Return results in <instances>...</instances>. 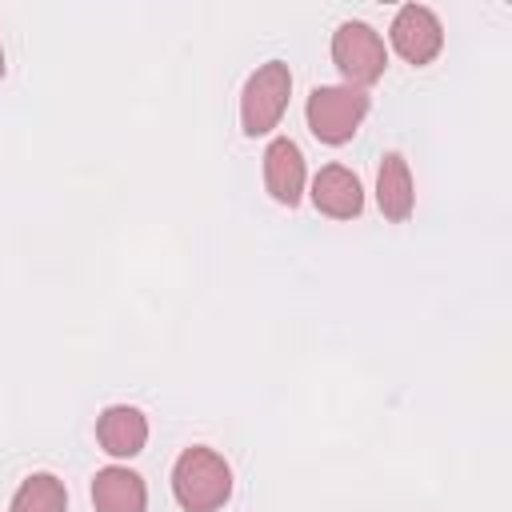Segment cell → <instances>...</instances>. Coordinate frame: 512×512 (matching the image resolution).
<instances>
[{
	"mask_svg": "<svg viewBox=\"0 0 512 512\" xmlns=\"http://www.w3.org/2000/svg\"><path fill=\"white\" fill-rule=\"evenodd\" d=\"M376 204L388 220H408L412 216V204H416V192H412V172H408V160L400 152H388L376 168Z\"/></svg>",
	"mask_w": 512,
	"mask_h": 512,
	"instance_id": "30bf717a",
	"label": "cell"
},
{
	"mask_svg": "<svg viewBox=\"0 0 512 512\" xmlns=\"http://www.w3.org/2000/svg\"><path fill=\"white\" fill-rule=\"evenodd\" d=\"M332 64L340 68L344 84L352 88H364L376 84L388 68V48L380 40V32L364 20H344L336 32H332Z\"/></svg>",
	"mask_w": 512,
	"mask_h": 512,
	"instance_id": "3957f363",
	"label": "cell"
},
{
	"mask_svg": "<svg viewBox=\"0 0 512 512\" xmlns=\"http://www.w3.org/2000/svg\"><path fill=\"white\" fill-rule=\"evenodd\" d=\"M288 96H292V72L284 60H268L260 64L248 80H244V92H240V120H244V132L248 136H264L280 124L284 108H288Z\"/></svg>",
	"mask_w": 512,
	"mask_h": 512,
	"instance_id": "277c9868",
	"label": "cell"
},
{
	"mask_svg": "<svg viewBox=\"0 0 512 512\" xmlns=\"http://www.w3.org/2000/svg\"><path fill=\"white\" fill-rule=\"evenodd\" d=\"M0 76H4V48H0Z\"/></svg>",
	"mask_w": 512,
	"mask_h": 512,
	"instance_id": "7c38bea8",
	"label": "cell"
},
{
	"mask_svg": "<svg viewBox=\"0 0 512 512\" xmlns=\"http://www.w3.org/2000/svg\"><path fill=\"white\" fill-rule=\"evenodd\" d=\"M8 512H68L64 480H56L52 472H32V476L16 488Z\"/></svg>",
	"mask_w": 512,
	"mask_h": 512,
	"instance_id": "8fae6325",
	"label": "cell"
},
{
	"mask_svg": "<svg viewBox=\"0 0 512 512\" xmlns=\"http://www.w3.org/2000/svg\"><path fill=\"white\" fill-rule=\"evenodd\" d=\"M368 92L364 88H352V84H320L308 92V104H304V116H308V128L320 144H348L360 128V120L368 116Z\"/></svg>",
	"mask_w": 512,
	"mask_h": 512,
	"instance_id": "7a4b0ae2",
	"label": "cell"
},
{
	"mask_svg": "<svg viewBox=\"0 0 512 512\" xmlns=\"http://www.w3.org/2000/svg\"><path fill=\"white\" fill-rule=\"evenodd\" d=\"M172 496L184 512H216L232 496V468L220 452L192 444L176 456L172 468Z\"/></svg>",
	"mask_w": 512,
	"mask_h": 512,
	"instance_id": "6da1fadb",
	"label": "cell"
},
{
	"mask_svg": "<svg viewBox=\"0 0 512 512\" xmlns=\"http://www.w3.org/2000/svg\"><path fill=\"white\" fill-rule=\"evenodd\" d=\"M96 440H100V448H104L108 456L128 460V456L144 452V444H148V420H144V412L132 408V404H112V408H104L100 420H96Z\"/></svg>",
	"mask_w": 512,
	"mask_h": 512,
	"instance_id": "ba28073f",
	"label": "cell"
},
{
	"mask_svg": "<svg viewBox=\"0 0 512 512\" xmlns=\"http://www.w3.org/2000/svg\"><path fill=\"white\" fill-rule=\"evenodd\" d=\"M92 504H96V512H144L148 488L132 468L108 464L92 476Z\"/></svg>",
	"mask_w": 512,
	"mask_h": 512,
	"instance_id": "9c48e42d",
	"label": "cell"
},
{
	"mask_svg": "<svg viewBox=\"0 0 512 512\" xmlns=\"http://www.w3.org/2000/svg\"><path fill=\"white\" fill-rule=\"evenodd\" d=\"M304 180H308V172H304V152H300V144L288 140V136H276V140L264 148V188H268V196H272L276 204L296 208L300 196H304Z\"/></svg>",
	"mask_w": 512,
	"mask_h": 512,
	"instance_id": "8992f818",
	"label": "cell"
},
{
	"mask_svg": "<svg viewBox=\"0 0 512 512\" xmlns=\"http://www.w3.org/2000/svg\"><path fill=\"white\" fill-rule=\"evenodd\" d=\"M388 36H392V48H396L408 64H416V68H420V64H432V60L440 56V48H444V28H440L436 12L424 8V4H404V8L392 16Z\"/></svg>",
	"mask_w": 512,
	"mask_h": 512,
	"instance_id": "5b68a950",
	"label": "cell"
},
{
	"mask_svg": "<svg viewBox=\"0 0 512 512\" xmlns=\"http://www.w3.org/2000/svg\"><path fill=\"white\" fill-rule=\"evenodd\" d=\"M312 204L316 212L332 216V220H352L364 212V188H360V176L344 164H324L316 176H312Z\"/></svg>",
	"mask_w": 512,
	"mask_h": 512,
	"instance_id": "52a82bcc",
	"label": "cell"
}]
</instances>
